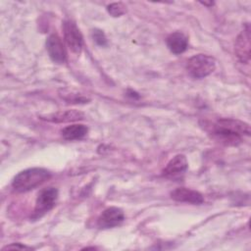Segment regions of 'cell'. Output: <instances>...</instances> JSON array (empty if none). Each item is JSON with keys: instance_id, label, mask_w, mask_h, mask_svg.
Wrapping results in <instances>:
<instances>
[{"instance_id": "1", "label": "cell", "mask_w": 251, "mask_h": 251, "mask_svg": "<svg viewBox=\"0 0 251 251\" xmlns=\"http://www.w3.org/2000/svg\"><path fill=\"white\" fill-rule=\"evenodd\" d=\"M209 132L221 142L228 145H235L242 140L244 135H250L248 124L230 118H221L208 126Z\"/></svg>"}, {"instance_id": "2", "label": "cell", "mask_w": 251, "mask_h": 251, "mask_svg": "<svg viewBox=\"0 0 251 251\" xmlns=\"http://www.w3.org/2000/svg\"><path fill=\"white\" fill-rule=\"evenodd\" d=\"M51 173L43 168H29L20 172L12 181L13 188L18 192L29 191L48 180Z\"/></svg>"}, {"instance_id": "3", "label": "cell", "mask_w": 251, "mask_h": 251, "mask_svg": "<svg viewBox=\"0 0 251 251\" xmlns=\"http://www.w3.org/2000/svg\"><path fill=\"white\" fill-rule=\"evenodd\" d=\"M216 68V61L213 57L205 54H197L191 57L186 64L188 74L194 78H203L209 75Z\"/></svg>"}, {"instance_id": "4", "label": "cell", "mask_w": 251, "mask_h": 251, "mask_svg": "<svg viewBox=\"0 0 251 251\" xmlns=\"http://www.w3.org/2000/svg\"><path fill=\"white\" fill-rule=\"evenodd\" d=\"M58 199V189L55 187H46L40 190L35 201V207L32 218L38 219L49 212L56 204Z\"/></svg>"}, {"instance_id": "5", "label": "cell", "mask_w": 251, "mask_h": 251, "mask_svg": "<svg viewBox=\"0 0 251 251\" xmlns=\"http://www.w3.org/2000/svg\"><path fill=\"white\" fill-rule=\"evenodd\" d=\"M63 31L65 41L69 48L72 52L79 54L82 50L83 38L76 25L72 20H66L63 23Z\"/></svg>"}, {"instance_id": "6", "label": "cell", "mask_w": 251, "mask_h": 251, "mask_svg": "<svg viewBox=\"0 0 251 251\" xmlns=\"http://www.w3.org/2000/svg\"><path fill=\"white\" fill-rule=\"evenodd\" d=\"M46 49L51 60L58 64H63L67 60V53L64 43L56 33L50 34L46 40Z\"/></svg>"}, {"instance_id": "7", "label": "cell", "mask_w": 251, "mask_h": 251, "mask_svg": "<svg viewBox=\"0 0 251 251\" xmlns=\"http://www.w3.org/2000/svg\"><path fill=\"white\" fill-rule=\"evenodd\" d=\"M125 220V214L118 207H110L102 212L99 216L97 224L101 228H110L121 225Z\"/></svg>"}, {"instance_id": "8", "label": "cell", "mask_w": 251, "mask_h": 251, "mask_svg": "<svg viewBox=\"0 0 251 251\" xmlns=\"http://www.w3.org/2000/svg\"><path fill=\"white\" fill-rule=\"evenodd\" d=\"M235 54L241 63H248L250 60V31L249 26L246 27L238 34L234 44Z\"/></svg>"}, {"instance_id": "9", "label": "cell", "mask_w": 251, "mask_h": 251, "mask_svg": "<svg viewBox=\"0 0 251 251\" xmlns=\"http://www.w3.org/2000/svg\"><path fill=\"white\" fill-rule=\"evenodd\" d=\"M187 160L184 155L178 154L169 161L163 170V176L166 177H176L185 173L187 170Z\"/></svg>"}, {"instance_id": "10", "label": "cell", "mask_w": 251, "mask_h": 251, "mask_svg": "<svg viewBox=\"0 0 251 251\" xmlns=\"http://www.w3.org/2000/svg\"><path fill=\"white\" fill-rule=\"evenodd\" d=\"M171 197L176 201L190 204H201L204 201V197L200 192L185 187L176 188L171 192Z\"/></svg>"}, {"instance_id": "11", "label": "cell", "mask_w": 251, "mask_h": 251, "mask_svg": "<svg viewBox=\"0 0 251 251\" xmlns=\"http://www.w3.org/2000/svg\"><path fill=\"white\" fill-rule=\"evenodd\" d=\"M40 119L52 123H70L84 119V114L78 110H66L41 116Z\"/></svg>"}, {"instance_id": "12", "label": "cell", "mask_w": 251, "mask_h": 251, "mask_svg": "<svg viewBox=\"0 0 251 251\" xmlns=\"http://www.w3.org/2000/svg\"><path fill=\"white\" fill-rule=\"evenodd\" d=\"M166 43H167V46L170 49V51L176 55L183 53L186 50L187 44H188L186 36L183 33L178 32V31L171 33L167 37Z\"/></svg>"}, {"instance_id": "13", "label": "cell", "mask_w": 251, "mask_h": 251, "mask_svg": "<svg viewBox=\"0 0 251 251\" xmlns=\"http://www.w3.org/2000/svg\"><path fill=\"white\" fill-rule=\"evenodd\" d=\"M87 131L88 128L84 125H72L64 127L61 133L66 140H78L83 138Z\"/></svg>"}, {"instance_id": "14", "label": "cell", "mask_w": 251, "mask_h": 251, "mask_svg": "<svg viewBox=\"0 0 251 251\" xmlns=\"http://www.w3.org/2000/svg\"><path fill=\"white\" fill-rule=\"evenodd\" d=\"M107 11L113 17H119L126 12V7L122 3H112L107 7Z\"/></svg>"}, {"instance_id": "15", "label": "cell", "mask_w": 251, "mask_h": 251, "mask_svg": "<svg viewBox=\"0 0 251 251\" xmlns=\"http://www.w3.org/2000/svg\"><path fill=\"white\" fill-rule=\"evenodd\" d=\"M92 38H93L94 42L99 46L107 45V38H106L104 32L100 29H93L92 30Z\"/></svg>"}, {"instance_id": "16", "label": "cell", "mask_w": 251, "mask_h": 251, "mask_svg": "<svg viewBox=\"0 0 251 251\" xmlns=\"http://www.w3.org/2000/svg\"><path fill=\"white\" fill-rule=\"evenodd\" d=\"M6 249H20V250H30L32 249L31 247H28V246H25V245H22L21 243H12L11 245H7L6 247L3 248V250H6Z\"/></svg>"}]
</instances>
